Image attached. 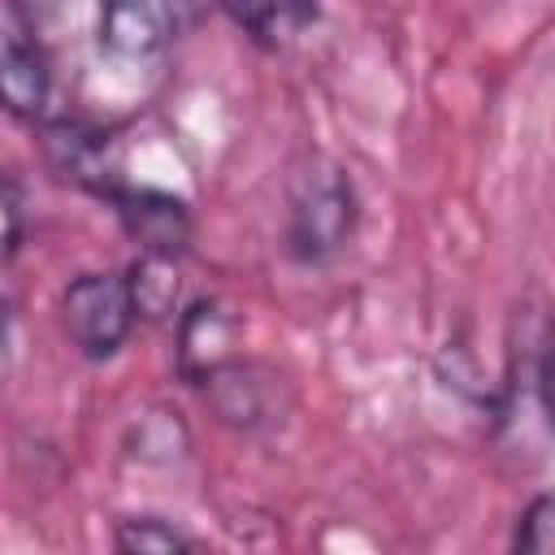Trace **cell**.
<instances>
[{"mask_svg": "<svg viewBox=\"0 0 555 555\" xmlns=\"http://www.w3.org/2000/svg\"><path fill=\"white\" fill-rule=\"evenodd\" d=\"M234 343V321L217 304H195L182 317V369L208 382L225 364V347Z\"/></svg>", "mask_w": 555, "mask_h": 555, "instance_id": "obj_7", "label": "cell"}, {"mask_svg": "<svg viewBox=\"0 0 555 555\" xmlns=\"http://www.w3.org/2000/svg\"><path fill=\"white\" fill-rule=\"evenodd\" d=\"M130 291H134V304L143 317H165L173 304H178V269H173V256H147L134 264V278H130Z\"/></svg>", "mask_w": 555, "mask_h": 555, "instance_id": "obj_8", "label": "cell"}, {"mask_svg": "<svg viewBox=\"0 0 555 555\" xmlns=\"http://www.w3.org/2000/svg\"><path fill=\"white\" fill-rule=\"evenodd\" d=\"M117 212L126 221V230L143 243L147 256H178L191 225H186V208L173 195L160 191H117Z\"/></svg>", "mask_w": 555, "mask_h": 555, "instance_id": "obj_5", "label": "cell"}, {"mask_svg": "<svg viewBox=\"0 0 555 555\" xmlns=\"http://www.w3.org/2000/svg\"><path fill=\"white\" fill-rule=\"evenodd\" d=\"M191 22V0H100V43L117 56L160 52Z\"/></svg>", "mask_w": 555, "mask_h": 555, "instance_id": "obj_3", "label": "cell"}, {"mask_svg": "<svg viewBox=\"0 0 555 555\" xmlns=\"http://www.w3.org/2000/svg\"><path fill=\"white\" fill-rule=\"evenodd\" d=\"M134 317L139 304L130 278L117 273H82L61 295V325L87 360H108L130 338Z\"/></svg>", "mask_w": 555, "mask_h": 555, "instance_id": "obj_2", "label": "cell"}, {"mask_svg": "<svg viewBox=\"0 0 555 555\" xmlns=\"http://www.w3.org/2000/svg\"><path fill=\"white\" fill-rule=\"evenodd\" d=\"M4 217H9V256L22 247V199H17V182H4Z\"/></svg>", "mask_w": 555, "mask_h": 555, "instance_id": "obj_11", "label": "cell"}, {"mask_svg": "<svg viewBox=\"0 0 555 555\" xmlns=\"http://www.w3.org/2000/svg\"><path fill=\"white\" fill-rule=\"evenodd\" d=\"M542 403H546V416L555 425V347H551V356L542 364Z\"/></svg>", "mask_w": 555, "mask_h": 555, "instance_id": "obj_12", "label": "cell"}, {"mask_svg": "<svg viewBox=\"0 0 555 555\" xmlns=\"http://www.w3.org/2000/svg\"><path fill=\"white\" fill-rule=\"evenodd\" d=\"M356 230V191L343 165L330 156H308L291 173V199H286V247L291 256L317 264L334 256Z\"/></svg>", "mask_w": 555, "mask_h": 555, "instance_id": "obj_1", "label": "cell"}, {"mask_svg": "<svg viewBox=\"0 0 555 555\" xmlns=\"http://www.w3.org/2000/svg\"><path fill=\"white\" fill-rule=\"evenodd\" d=\"M221 9L260 48H286L317 17L312 0H221Z\"/></svg>", "mask_w": 555, "mask_h": 555, "instance_id": "obj_6", "label": "cell"}, {"mask_svg": "<svg viewBox=\"0 0 555 555\" xmlns=\"http://www.w3.org/2000/svg\"><path fill=\"white\" fill-rule=\"evenodd\" d=\"M4 65H0V91L9 113L35 117L48 104V56L35 39V22L22 13L17 0L4 4Z\"/></svg>", "mask_w": 555, "mask_h": 555, "instance_id": "obj_4", "label": "cell"}, {"mask_svg": "<svg viewBox=\"0 0 555 555\" xmlns=\"http://www.w3.org/2000/svg\"><path fill=\"white\" fill-rule=\"evenodd\" d=\"M516 551H533V555H555V494L533 499L520 512L516 525Z\"/></svg>", "mask_w": 555, "mask_h": 555, "instance_id": "obj_10", "label": "cell"}, {"mask_svg": "<svg viewBox=\"0 0 555 555\" xmlns=\"http://www.w3.org/2000/svg\"><path fill=\"white\" fill-rule=\"evenodd\" d=\"M113 542H117V551H139V555H147V551L169 555V551H191L195 546L182 529H173L160 516H130V520H121Z\"/></svg>", "mask_w": 555, "mask_h": 555, "instance_id": "obj_9", "label": "cell"}]
</instances>
